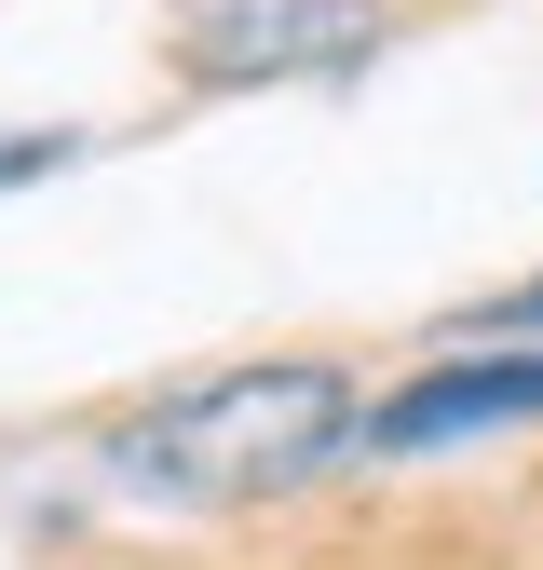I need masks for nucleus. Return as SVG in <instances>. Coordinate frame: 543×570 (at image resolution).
I'll use <instances>...</instances> for the list:
<instances>
[{"label":"nucleus","instance_id":"nucleus-1","mask_svg":"<svg viewBox=\"0 0 543 570\" xmlns=\"http://www.w3.org/2000/svg\"><path fill=\"white\" fill-rule=\"evenodd\" d=\"M354 435V394L339 367H231V381H190L164 407L109 421V489H150V503H258V489H299L326 475Z\"/></svg>","mask_w":543,"mask_h":570},{"label":"nucleus","instance_id":"nucleus-3","mask_svg":"<svg viewBox=\"0 0 543 570\" xmlns=\"http://www.w3.org/2000/svg\"><path fill=\"white\" fill-rule=\"evenodd\" d=\"M503 421H543V353H448V367H422L367 421V449H448V435H503Z\"/></svg>","mask_w":543,"mask_h":570},{"label":"nucleus","instance_id":"nucleus-4","mask_svg":"<svg viewBox=\"0 0 543 570\" xmlns=\"http://www.w3.org/2000/svg\"><path fill=\"white\" fill-rule=\"evenodd\" d=\"M516 326H543V272H530V285H516V299H490V313H475V326H462V340H516Z\"/></svg>","mask_w":543,"mask_h":570},{"label":"nucleus","instance_id":"nucleus-2","mask_svg":"<svg viewBox=\"0 0 543 570\" xmlns=\"http://www.w3.org/2000/svg\"><path fill=\"white\" fill-rule=\"evenodd\" d=\"M381 14L367 0H177V68L190 82H286V68H339Z\"/></svg>","mask_w":543,"mask_h":570},{"label":"nucleus","instance_id":"nucleus-5","mask_svg":"<svg viewBox=\"0 0 543 570\" xmlns=\"http://www.w3.org/2000/svg\"><path fill=\"white\" fill-rule=\"evenodd\" d=\"M28 164H55V150H0V177H28Z\"/></svg>","mask_w":543,"mask_h":570}]
</instances>
